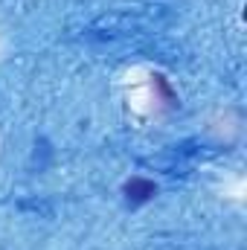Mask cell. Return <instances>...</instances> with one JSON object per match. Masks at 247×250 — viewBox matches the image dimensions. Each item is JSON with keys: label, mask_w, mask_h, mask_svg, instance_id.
<instances>
[{"label": "cell", "mask_w": 247, "mask_h": 250, "mask_svg": "<svg viewBox=\"0 0 247 250\" xmlns=\"http://www.w3.org/2000/svg\"><path fill=\"white\" fill-rule=\"evenodd\" d=\"M154 198H157V184H154L151 178L134 175V178H128L123 184V201L131 209H137V207H143V204H148V201H154Z\"/></svg>", "instance_id": "obj_1"}]
</instances>
